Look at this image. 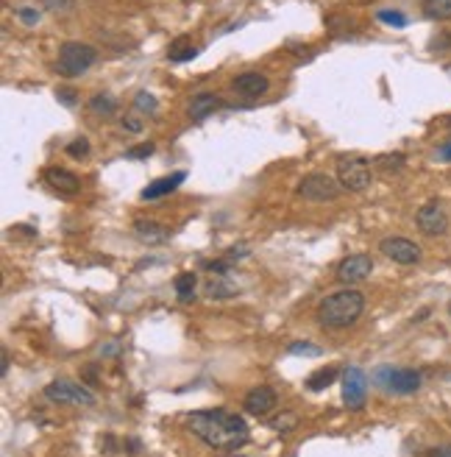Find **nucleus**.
Masks as SVG:
<instances>
[{
	"instance_id": "obj_1",
	"label": "nucleus",
	"mask_w": 451,
	"mask_h": 457,
	"mask_svg": "<svg viewBox=\"0 0 451 457\" xmlns=\"http://www.w3.org/2000/svg\"><path fill=\"white\" fill-rule=\"evenodd\" d=\"M187 429L201 438L206 446L212 449H223V452H237L248 444V424L243 416L215 407V410H198L187 416Z\"/></svg>"
},
{
	"instance_id": "obj_2",
	"label": "nucleus",
	"mask_w": 451,
	"mask_h": 457,
	"mask_svg": "<svg viewBox=\"0 0 451 457\" xmlns=\"http://www.w3.org/2000/svg\"><path fill=\"white\" fill-rule=\"evenodd\" d=\"M365 309V293H360L357 287H343L329 293L321 307H318V324L326 329H345L351 324L360 321Z\"/></svg>"
},
{
	"instance_id": "obj_3",
	"label": "nucleus",
	"mask_w": 451,
	"mask_h": 457,
	"mask_svg": "<svg viewBox=\"0 0 451 457\" xmlns=\"http://www.w3.org/2000/svg\"><path fill=\"white\" fill-rule=\"evenodd\" d=\"M98 62V50L87 42H65L59 48V59H56V73L65 78L84 76L92 65Z\"/></svg>"
},
{
	"instance_id": "obj_4",
	"label": "nucleus",
	"mask_w": 451,
	"mask_h": 457,
	"mask_svg": "<svg viewBox=\"0 0 451 457\" xmlns=\"http://www.w3.org/2000/svg\"><path fill=\"white\" fill-rule=\"evenodd\" d=\"M374 382L387 390V393H396V396H410L415 390H421L423 377L421 371L415 368H393V365H382L374 371Z\"/></svg>"
},
{
	"instance_id": "obj_5",
	"label": "nucleus",
	"mask_w": 451,
	"mask_h": 457,
	"mask_svg": "<svg viewBox=\"0 0 451 457\" xmlns=\"http://www.w3.org/2000/svg\"><path fill=\"white\" fill-rule=\"evenodd\" d=\"M338 182L343 185V190H348V192L368 190L371 182H374V170H371L368 159H362V156H340Z\"/></svg>"
},
{
	"instance_id": "obj_6",
	"label": "nucleus",
	"mask_w": 451,
	"mask_h": 457,
	"mask_svg": "<svg viewBox=\"0 0 451 457\" xmlns=\"http://www.w3.org/2000/svg\"><path fill=\"white\" fill-rule=\"evenodd\" d=\"M301 198L306 201H315V204H323V201H338L340 192H343V185H340L335 176L329 173H306L296 187Z\"/></svg>"
},
{
	"instance_id": "obj_7",
	"label": "nucleus",
	"mask_w": 451,
	"mask_h": 457,
	"mask_svg": "<svg viewBox=\"0 0 451 457\" xmlns=\"http://www.w3.org/2000/svg\"><path fill=\"white\" fill-rule=\"evenodd\" d=\"M45 399L53 404H84V407L95 404V393L70 380H53L50 385H45Z\"/></svg>"
},
{
	"instance_id": "obj_8",
	"label": "nucleus",
	"mask_w": 451,
	"mask_h": 457,
	"mask_svg": "<svg viewBox=\"0 0 451 457\" xmlns=\"http://www.w3.org/2000/svg\"><path fill=\"white\" fill-rule=\"evenodd\" d=\"M365 399H368V377L351 365L343 371V402L348 410H362L365 407Z\"/></svg>"
},
{
	"instance_id": "obj_9",
	"label": "nucleus",
	"mask_w": 451,
	"mask_h": 457,
	"mask_svg": "<svg viewBox=\"0 0 451 457\" xmlns=\"http://www.w3.org/2000/svg\"><path fill=\"white\" fill-rule=\"evenodd\" d=\"M379 251L387 260L399 263V265H415V263H421V246L413 243L410 237H384L379 243Z\"/></svg>"
},
{
	"instance_id": "obj_10",
	"label": "nucleus",
	"mask_w": 451,
	"mask_h": 457,
	"mask_svg": "<svg viewBox=\"0 0 451 457\" xmlns=\"http://www.w3.org/2000/svg\"><path fill=\"white\" fill-rule=\"evenodd\" d=\"M415 224H418V228H421L423 234L440 237V234L449 231V215H446V209H443L440 201H429V204H423V207L418 209Z\"/></svg>"
},
{
	"instance_id": "obj_11",
	"label": "nucleus",
	"mask_w": 451,
	"mask_h": 457,
	"mask_svg": "<svg viewBox=\"0 0 451 457\" xmlns=\"http://www.w3.org/2000/svg\"><path fill=\"white\" fill-rule=\"evenodd\" d=\"M371 273H374V257L371 254H351V257H345L338 265L335 276H338V282L351 287V285L365 282Z\"/></svg>"
},
{
	"instance_id": "obj_12",
	"label": "nucleus",
	"mask_w": 451,
	"mask_h": 457,
	"mask_svg": "<svg viewBox=\"0 0 451 457\" xmlns=\"http://www.w3.org/2000/svg\"><path fill=\"white\" fill-rule=\"evenodd\" d=\"M243 407H245V413H251V416H270L276 407H279V396H276V390L273 387H267V385H257V387H251L248 393H245V399H243Z\"/></svg>"
},
{
	"instance_id": "obj_13",
	"label": "nucleus",
	"mask_w": 451,
	"mask_h": 457,
	"mask_svg": "<svg viewBox=\"0 0 451 457\" xmlns=\"http://www.w3.org/2000/svg\"><path fill=\"white\" fill-rule=\"evenodd\" d=\"M45 185H50V190L62 192V195H75L81 190V179L65 170V167H48L45 170Z\"/></svg>"
},
{
	"instance_id": "obj_14",
	"label": "nucleus",
	"mask_w": 451,
	"mask_h": 457,
	"mask_svg": "<svg viewBox=\"0 0 451 457\" xmlns=\"http://www.w3.org/2000/svg\"><path fill=\"white\" fill-rule=\"evenodd\" d=\"M131 228H134V234H137V240L140 243H145V246H162L165 240H167V226H162L159 221H150V218H137L134 224H131Z\"/></svg>"
},
{
	"instance_id": "obj_15",
	"label": "nucleus",
	"mask_w": 451,
	"mask_h": 457,
	"mask_svg": "<svg viewBox=\"0 0 451 457\" xmlns=\"http://www.w3.org/2000/svg\"><path fill=\"white\" fill-rule=\"evenodd\" d=\"M231 87L240 92V95H245V98H260V95H265L267 89H270V81H267V76H262V73H243V76H237L234 81H231Z\"/></svg>"
},
{
	"instance_id": "obj_16",
	"label": "nucleus",
	"mask_w": 451,
	"mask_h": 457,
	"mask_svg": "<svg viewBox=\"0 0 451 457\" xmlns=\"http://www.w3.org/2000/svg\"><path fill=\"white\" fill-rule=\"evenodd\" d=\"M221 106H223V101H221L218 92H198V95L189 101L187 114L192 120H204V117H209V114L215 112V109H221Z\"/></svg>"
},
{
	"instance_id": "obj_17",
	"label": "nucleus",
	"mask_w": 451,
	"mask_h": 457,
	"mask_svg": "<svg viewBox=\"0 0 451 457\" xmlns=\"http://www.w3.org/2000/svg\"><path fill=\"white\" fill-rule=\"evenodd\" d=\"M187 179V173L184 170H179V173H173V176H162V179H156L153 185H148L145 190L140 192V198L143 201H153V198H162V195H170L173 190H179V185Z\"/></svg>"
},
{
	"instance_id": "obj_18",
	"label": "nucleus",
	"mask_w": 451,
	"mask_h": 457,
	"mask_svg": "<svg viewBox=\"0 0 451 457\" xmlns=\"http://www.w3.org/2000/svg\"><path fill=\"white\" fill-rule=\"evenodd\" d=\"M195 53H198V48L192 45V39L189 37L173 39V42H170V48H167V59H170V62H176V65L195 59Z\"/></svg>"
},
{
	"instance_id": "obj_19",
	"label": "nucleus",
	"mask_w": 451,
	"mask_h": 457,
	"mask_svg": "<svg viewBox=\"0 0 451 457\" xmlns=\"http://www.w3.org/2000/svg\"><path fill=\"white\" fill-rule=\"evenodd\" d=\"M173 287H176V296H179V302H192L195 299V287H198V276L192 273V270H184V273H179L176 276V282H173Z\"/></svg>"
},
{
	"instance_id": "obj_20",
	"label": "nucleus",
	"mask_w": 451,
	"mask_h": 457,
	"mask_svg": "<svg viewBox=\"0 0 451 457\" xmlns=\"http://www.w3.org/2000/svg\"><path fill=\"white\" fill-rule=\"evenodd\" d=\"M404 165H407V156L404 153H379L374 159V167L376 170H382V173H401L404 170Z\"/></svg>"
},
{
	"instance_id": "obj_21",
	"label": "nucleus",
	"mask_w": 451,
	"mask_h": 457,
	"mask_svg": "<svg viewBox=\"0 0 451 457\" xmlns=\"http://www.w3.org/2000/svg\"><path fill=\"white\" fill-rule=\"evenodd\" d=\"M423 14L435 23L451 20V0H423Z\"/></svg>"
},
{
	"instance_id": "obj_22",
	"label": "nucleus",
	"mask_w": 451,
	"mask_h": 457,
	"mask_svg": "<svg viewBox=\"0 0 451 457\" xmlns=\"http://www.w3.org/2000/svg\"><path fill=\"white\" fill-rule=\"evenodd\" d=\"M335 380H338V368H335V365H329V368H318L315 374H309V377H306V387L318 393V390L329 387Z\"/></svg>"
},
{
	"instance_id": "obj_23",
	"label": "nucleus",
	"mask_w": 451,
	"mask_h": 457,
	"mask_svg": "<svg viewBox=\"0 0 451 457\" xmlns=\"http://www.w3.org/2000/svg\"><path fill=\"white\" fill-rule=\"evenodd\" d=\"M89 112L109 117V114L117 112V98L109 95V92H98V95H92V98H89Z\"/></svg>"
},
{
	"instance_id": "obj_24",
	"label": "nucleus",
	"mask_w": 451,
	"mask_h": 457,
	"mask_svg": "<svg viewBox=\"0 0 451 457\" xmlns=\"http://www.w3.org/2000/svg\"><path fill=\"white\" fill-rule=\"evenodd\" d=\"M237 290L228 285V282H223V279H212L209 285H206V296H212V299H231Z\"/></svg>"
},
{
	"instance_id": "obj_25",
	"label": "nucleus",
	"mask_w": 451,
	"mask_h": 457,
	"mask_svg": "<svg viewBox=\"0 0 451 457\" xmlns=\"http://www.w3.org/2000/svg\"><path fill=\"white\" fill-rule=\"evenodd\" d=\"M134 106H137L140 112H145V114H156V109H159V101L150 95L148 89H140V92L134 95Z\"/></svg>"
},
{
	"instance_id": "obj_26",
	"label": "nucleus",
	"mask_w": 451,
	"mask_h": 457,
	"mask_svg": "<svg viewBox=\"0 0 451 457\" xmlns=\"http://www.w3.org/2000/svg\"><path fill=\"white\" fill-rule=\"evenodd\" d=\"M379 23H384V26H393V28H404L407 26V14H401V11H393V9H382L379 14Z\"/></svg>"
},
{
	"instance_id": "obj_27",
	"label": "nucleus",
	"mask_w": 451,
	"mask_h": 457,
	"mask_svg": "<svg viewBox=\"0 0 451 457\" xmlns=\"http://www.w3.org/2000/svg\"><path fill=\"white\" fill-rule=\"evenodd\" d=\"M296 424H299V416H296V413H284V416H279V419H270V429H276V432H290V429H296Z\"/></svg>"
},
{
	"instance_id": "obj_28",
	"label": "nucleus",
	"mask_w": 451,
	"mask_h": 457,
	"mask_svg": "<svg viewBox=\"0 0 451 457\" xmlns=\"http://www.w3.org/2000/svg\"><path fill=\"white\" fill-rule=\"evenodd\" d=\"M67 153H70L73 159H84V156L89 153V140H87V137H78V140H73V143L67 145Z\"/></svg>"
},
{
	"instance_id": "obj_29",
	"label": "nucleus",
	"mask_w": 451,
	"mask_h": 457,
	"mask_svg": "<svg viewBox=\"0 0 451 457\" xmlns=\"http://www.w3.org/2000/svg\"><path fill=\"white\" fill-rule=\"evenodd\" d=\"M153 151H156L153 143H140V145H134V148L126 151V159H148Z\"/></svg>"
},
{
	"instance_id": "obj_30",
	"label": "nucleus",
	"mask_w": 451,
	"mask_h": 457,
	"mask_svg": "<svg viewBox=\"0 0 451 457\" xmlns=\"http://www.w3.org/2000/svg\"><path fill=\"white\" fill-rule=\"evenodd\" d=\"M290 354H309V357H318L321 354V348L318 346H312V343H301V341H296V343H290V348H287Z\"/></svg>"
},
{
	"instance_id": "obj_31",
	"label": "nucleus",
	"mask_w": 451,
	"mask_h": 457,
	"mask_svg": "<svg viewBox=\"0 0 451 457\" xmlns=\"http://www.w3.org/2000/svg\"><path fill=\"white\" fill-rule=\"evenodd\" d=\"M429 50H432V53H443V50H451V34L440 31L438 37L429 42Z\"/></svg>"
},
{
	"instance_id": "obj_32",
	"label": "nucleus",
	"mask_w": 451,
	"mask_h": 457,
	"mask_svg": "<svg viewBox=\"0 0 451 457\" xmlns=\"http://www.w3.org/2000/svg\"><path fill=\"white\" fill-rule=\"evenodd\" d=\"M73 3L75 0H42V6H45L48 11H70Z\"/></svg>"
},
{
	"instance_id": "obj_33",
	"label": "nucleus",
	"mask_w": 451,
	"mask_h": 457,
	"mask_svg": "<svg viewBox=\"0 0 451 457\" xmlns=\"http://www.w3.org/2000/svg\"><path fill=\"white\" fill-rule=\"evenodd\" d=\"M17 17H20L26 26H37V23H39V11H37V9H26V6H23V9H17Z\"/></svg>"
},
{
	"instance_id": "obj_34",
	"label": "nucleus",
	"mask_w": 451,
	"mask_h": 457,
	"mask_svg": "<svg viewBox=\"0 0 451 457\" xmlns=\"http://www.w3.org/2000/svg\"><path fill=\"white\" fill-rule=\"evenodd\" d=\"M120 126H123L126 131H131V134H140V131H143V120H137V117H131V114H126V117L120 120Z\"/></svg>"
},
{
	"instance_id": "obj_35",
	"label": "nucleus",
	"mask_w": 451,
	"mask_h": 457,
	"mask_svg": "<svg viewBox=\"0 0 451 457\" xmlns=\"http://www.w3.org/2000/svg\"><path fill=\"white\" fill-rule=\"evenodd\" d=\"M123 449H126L128 455H140V452H143V444H140L137 438H128V441L123 444Z\"/></svg>"
},
{
	"instance_id": "obj_36",
	"label": "nucleus",
	"mask_w": 451,
	"mask_h": 457,
	"mask_svg": "<svg viewBox=\"0 0 451 457\" xmlns=\"http://www.w3.org/2000/svg\"><path fill=\"white\" fill-rule=\"evenodd\" d=\"M101 449L106 452V455H114L117 452V444H114L112 435H106V438H101Z\"/></svg>"
},
{
	"instance_id": "obj_37",
	"label": "nucleus",
	"mask_w": 451,
	"mask_h": 457,
	"mask_svg": "<svg viewBox=\"0 0 451 457\" xmlns=\"http://www.w3.org/2000/svg\"><path fill=\"white\" fill-rule=\"evenodd\" d=\"M56 95H59V101H62V104H67V106H73V104H75V92H73V89H59Z\"/></svg>"
},
{
	"instance_id": "obj_38",
	"label": "nucleus",
	"mask_w": 451,
	"mask_h": 457,
	"mask_svg": "<svg viewBox=\"0 0 451 457\" xmlns=\"http://www.w3.org/2000/svg\"><path fill=\"white\" fill-rule=\"evenodd\" d=\"M228 260H237V257H248V248L245 246H234V248H228V254H226Z\"/></svg>"
},
{
	"instance_id": "obj_39",
	"label": "nucleus",
	"mask_w": 451,
	"mask_h": 457,
	"mask_svg": "<svg viewBox=\"0 0 451 457\" xmlns=\"http://www.w3.org/2000/svg\"><path fill=\"white\" fill-rule=\"evenodd\" d=\"M426 457H451V446H435L426 452Z\"/></svg>"
},
{
	"instance_id": "obj_40",
	"label": "nucleus",
	"mask_w": 451,
	"mask_h": 457,
	"mask_svg": "<svg viewBox=\"0 0 451 457\" xmlns=\"http://www.w3.org/2000/svg\"><path fill=\"white\" fill-rule=\"evenodd\" d=\"M11 231H17V234H26V237H37V228L23 226V224H17V226H11Z\"/></svg>"
},
{
	"instance_id": "obj_41",
	"label": "nucleus",
	"mask_w": 451,
	"mask_h": 457,
	"mask_svg": "<svg viewBox=\"0 0 451 457\" xmlns=\"http://www.w3.org/2000/svg\"><path fill=\"white\" fill-rule=\"evenodd\" d=\"M438 156H440L443 162H451V140H446V143L440 145V151H438Z\"/></svg>"
},
{
	"instance_id": "obj_42",
	"label": "nucleus",
	"mask_w": 451,
	"mask_h": 457,
	"mask_svg": "<svg viewBox=\"0 0 451 457\" xmlns=\"http://www.w3.org/2000/svg\"><path fill=\"white\" fill-rule=\"evenodd\" d=\"M6 371H9V351L3 348V363H0V374L6 377Z\"/></svg>"
},
{
	"instance_id": "obj_43",
	"label": "nucleus",
	"mask_w": 451,
	"mask_h": 457,
	"mask_svg": "<svg viewBox=\"0 0 451 457\" xmlns=\"http://www.w3.org/2000/svg\"><path fill=\"white\" fill-rule=\"evenodd\" d=\"M117 343H109V346H101V354H117Z\"/></svg>"
},
{
	"instance_id": "obj_44",
	"label": "nucleus",
	"mask_w": 451,
	"mask_h": 457,
	"mask_svg": "<svg viewBox=\"0 0 451 457\" xmlns=\"http://www.w3.org/2000/svg\"><path fill=\"white\" fill-rule=\"evenodd\" d=\"M426 315H429V309H421V312H418V315H415L413 321H415V324H418V321H423V318H426Z\"/></svg>"
},
{
	"instance_id": "obj_45",
	"label": "nucleus",
	"mask_w": 451,
	"mask_h": 457,
	"mask_svg": "<svg viewBox=\"0 0 451 457\" xmlns=\"http://www.w3.org/2000/svg\"><path fill=\"white\" fill-rule=\"evenodd\" d=\"M449 315H451V302H449Z\"/></svg>"
},
{
	"instance_id": "obj_46",
	"label": "nucleus",
	"mask_w": 451,
	"mask_h": 457,
	"mask_svg": "<svg viewBox=\"0 0 451 457\" xmlns=\"http://www.w3.org/2000/svg\"><path fill=\"white\" fill-rule=\"evenodd\" d=\"M449 126H451V117H449Z\"/></svg>"
}]
</instances>
